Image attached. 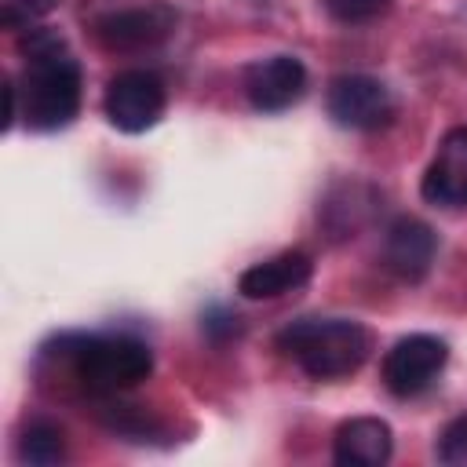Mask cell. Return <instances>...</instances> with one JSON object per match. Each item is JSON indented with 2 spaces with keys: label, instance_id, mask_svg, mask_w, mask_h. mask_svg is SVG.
<instances>
[{
  "label": "cell",
  "instance_id": "5b68a950",
  "mask_svg": "<svg viewBox=\"0 0 467 467\" xmlns=\"http://www.w3.org/2000/svg\"><path fill=\"white\" fill-rule=\"evenodd\" d=\"M175 29V11L168 4H142V7H120V11H106L91 22L95 40L106 51H120V55H135V51H150L157 44H164Z\"/></svg>",
  "mask_w": 467,
  "mask_h": 467
},
{
  "label": "cell",
  "instance_id": "ba28073f",
  "mask_svg": "<svg viewBox=\"0 0 467 467\" xmlns=\"http://www.w3.org/2000/svg\"><path fill=\"white\" fill-rule=\"evenodd\" d=\"M306 91V69L292 55H270L244 69V95L259 113H281Z\"/></svg>",
  "mask_w": 467,
  "mask_h": 467
},
{
  "label": "cell",
  "instance_id": "5bb4252c",
  "mask_svg": "<svg viewBox=\"0 0 467 467\" xmlns=\"http://www.w3.org/2000/svg\"><path fill=\"white\" fill-rule=\"evenodd\" d=\"M390 4H394V0H321V7H325L336 22H343V26L372 22V18L387 15Z\"/></svg>",
  "mask_w": 467,
  "mask_h": 467
},
{
  "label": "cell",
  "instance_id": "7c38bea8",
  "mask_svg": "<svg viewBox=\"0 0 467 467\" xmlns=\"http://www.w3.org/2000/svg\"><path fill=\"white\" fill-rule=\"evenodd\" d=\"M394 452L390 427L379 416H354L336 427L332 460L343 467H379Z\"/></svg>",
  "mask_w": 467,
  "mask_h": 467
},
{
  "label": "cell",
  "instance_id": "9c48e42d",
  "mask_svg": "<svg viewBox=\"0 0 467 467\" xmlns=\"http://www.w3.org/2000/svg\"><path fill=\"white\" fill-rule=\"evenodd\" d=\"M434 255H438V234L423 219L401 215V219H394L387 226V234H383V266L398 281L427 277Z\"/></svg>",
  "mask_w": 467,
  "mask_h": 467
},
{
  "label": "cell",
  "instance_id": "4fadbf2b",
  "mask_svg": "<svg viewBox=\"0 0 467 467\" xmlns=\"http://www.w3.org/2000/svg\"><path fill=\"white\" fill-rule=\"evenodd\" d=\"M18 456H22V463H33V467H51V463L66 460L62 427L51 420H33L18 438Z\"/></svg>",
  "mask_w": 467,
  "mask_h": 467
},
{
  "label": "cell",
  "instance_id": "3957f363",
  "mask_svg": "<svg viewBox=\"0 0 467 467\" xmlns=\"http://www.w3.org/2000/svg\"><path fill=\"white\" fill-rule=\"evenodd\" d=\"M62 354L69 358L77 383L95 398L139 387L153 372V350L142 339L124 332L69 336L62 339Z\"/></svg>",
  "mask_w": 467,
  "mask_h": 467
},
{
  "label": "cell",
  "instance_id": "8992f818",
  "mask_svg": "<svg viewBox=\"0 0 467 467\" xmlns=\"http://www.w3.org/2000/svg\"><path fill=\"white\" fill-rule=\"evenodd\" d=\"M445 361H449V347L438 336L412 332L383 354V383L398 398H416L441 376Z\"/></svg>",
  "mask_w": 467,
  "mask_h": 467
},
{
  "label": "cell",
  "instance_id": "277c9868",
  "mask_svg": "<svg viewBox=\"0 0 467 467\" xmlns=\"http://www.w3.org/2000/svg\"><path fill=\"white\" fill-rule=\"evenodd\" d=\"M164 84L157 73L150 69H120L117 77H109L106 84V99H102V109L109 117V124L117 131H128V135H139L146 128H153L164 113Z\"/></svg>",
  "mask_w": 467,
  "mask_h": 467
},
{
  "label": "cell",
  "instance_id": "2e32d148",
  "mask_svg": "<svg viewBox=\"0 0 467 467\" xmlns=\"http://www.w3.org/2000/svg\"><path fill=\"white\" fill-rule=\"evenodd\" d=\"M55 4H58V0H7L4 11H0V18H4L7 29H29V22H33L36 15L51 11Z\"/></svg>",
  "mask_w": 467,
  "mask_h": 467
},
{
  "label": "cell",
  "instance_id": "6da1fadb",
  "mask_svg": "<svg viewBox=\"0 0 467 467\" xmlns=\"http://www.w3.org/2000/svg\"><path fill=\"white\" fill-rule=\"evenodd\" d=\"M26 69L18 80V109L33 131H58L80 113V62L66 51L55 29H33L22 36Z\"/></svg>",
  "mask_w": 467,
  "mask_h": 467
},
{
  "label": "cell",
  "instance_id": "e0dca14e",
  "mask_svg": "<svg viewBox=\"0 0 467 467\" xmlns=\"http://www.w3.org/2000/svg\"><path fill=\"white\" fill-rule=\"evenodd\" d=\"M204 328L215 336V339H230V336H237L241 332V321H237V314H230V310H208L204 314Z\"/></svg>",
  "mask_w": 467,
  "mask_h": 467
},
{
  "label": "cell",
  "instance_id": "30bf717a",
  "mask_svg": "<svg viewBox=\"0 0 467 467\" xmlns=\"http://www.w3.org/2000/svg\"><path fill=\"white\" fill-rule=\"evenodd\" d=\"M420 190L431 204L467 208V128H452L441 135Z\"/></svg>",
  "mask_w": 467,
  "mask_h": 467
},
{
  "label": "cell",
  "instance_id": "52a82bcc",
  "mask_svg": "<svg viewBox=\"0 0 467 467\" xmlns=\"http://www.w3.org/2000/svg\"><path fill=\"white\" fill-rule=\"evenodd\" d=\"M328 117L350 131H376L390 124L394 99L383 80L368 73H343L328 84Z\"/></svg>",
  "mask_w": 467,
  "mask_h": 467
},
{
  "label": "cell",
  "instance_id": "8fae6325",
  "mask_svg": "<svg viewBox=\"0 0 467 467\" xmlns=\"http://www.w3.org/2000/svg\"><path fill=\"white\" fill-rule=\"evenodd\" d=\"M310 274H314V259L306 252H299V248H288V252H277V255L241 270L237 292L244 299H277L285 292L303 288L310 281Z\"/></svg>",
  "mask_w": 467,
  "mask_h": 467
},
{
  "label": "cell",
  "instance_id": "7a4b0ae2",
  "mask_svg": "<svg viewBox=\"0 0 467 467\" xmlns=\"http://www.w3.org/2000/svg\"><path fill=\"white\" fill-rule=\"evenodd\" d=\"M277 350L314 379H343L365 365L372 336L347 317H299L277 332Z\"/></svg>",
  "mask_w": 467,
  "mask_h": 467
},
{
  "label": "cell",
  "instance_id": "9a60e30c",
  "mask_svg": "<svg viewBox=\"0 0 467 467\" xmlns=\"http://www.w3.org/2000/svg\"><path fill=\"white\" fill-rule=\"evenodd\" d=\"M438 456H441V463H449V467H467V416L452 420V423L441 431Z\"/></svg>",
  "mask_w": 467,
  "mask_h": 467
}]
</instances>
